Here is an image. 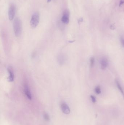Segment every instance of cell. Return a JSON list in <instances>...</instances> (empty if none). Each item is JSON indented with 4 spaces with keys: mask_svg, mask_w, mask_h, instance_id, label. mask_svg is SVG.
Here are the masks:
<instances>
[{
    "mask_svg": "<svg viewBox=\"0 0 124 125\" xmlns=\"http://www.w3.org/2000/svg\"><path fill=\"white\" fill-rule=\"evenodd\" d=\"M13 28L16 36H20L22 32V23L19 18H16L13 21Z\"/></svg>",
    "mask_w": 124,
    "mask_h": 125,
    "instance_id": "6da1fadb",
    "label": "cell"
},
{
    "mask_svg": "<svg viewBox=\"0 0 124 125\" xmlns=\"http://www.w3.org/2000/svg\"><path fill=\"white\" fill-rule=\"evenodd\" d=\"M40 21V14L38 12H35L32 16L30 20V25L33 28H36Z\"/></svg>",
    "mask_w": 124,
    "mask_h": 125,
    "instance_id": "7a4b0ae2",
    "label": "cell"
},
{
    "mask_svg": "<svg viewBox=\"0 0 124 125\" xmlns=\"http://www.w3.org/2000/svg\"><path fill=\"white\" fill-rule=\"evenodd\" d=\"M16 11V7L13 4H11L9 6L8 11V17L10 20H13L15 16Z\"/></svg>",
    "mask_w": 124,
    "mask_h": 125,
    "instance_id": "3957f363",
    "label": "cell"
},
{
    "mask_svg": "<svg viewBox=\"0 0 124 125\" xmlns=\"http://www.w3.org/2000/svg\"><path fill=\"white\" fill-rule=\"evenodd\" d=\"M69 16H70V13L68 10H66L64 11L61 18L62 21L64 24H67L69 23L70 21Z\"/></svg>",
    "mask_w": 124,
    "mask_h": 125,
    "instance_id": "277c9868",
    "label": "cell"
},
{
    "mask_svg": "<svg viewBox=\"0 0 124 125\" xmlns=\"http://www.w3.org/2000/svg\"><path fill=\"white\" fill-rule=\"evenodd\" d=\"M61 108L62 112L64 114L68 115L70 113L71 111L70 109L65 103H62L61 104Z\"/></svg>",
    "mask_w": 124,
    "mask_h": 125,
    "instance_id": "5b68a950",
    "label": "cell"
},
{
    "mask_svg": "<svg viewBox=\"0 0 124 125\" xmlns=\"http://www.w3.org/2000/svg\"><path fill=\"white\" fill-rule=\"evenodd\" d=\"M101 68L102 70L106 69L108 65V60L107 59L105 58H103L101 59L100 61Z\"/></svg>",
    "mask_w": 124,
    "mask_h": 125,
    "instance_id": "8992f818",
    "label": "cell"
},
{
    "mask_svg": "<svg viewBox=\"0 0 124 125\" xmlns=\"http://www.w3.org/2000/svg\"><path fill=\"white\" fill-rule=\"evenodd\" d=\"M24 91L25 94L27 97L28 99L30 100H32V95L30 92V90L28 87V86L27 85H25L24 86Z\"/></svg>",
    "mask_w": 124,
    "mask_h": 125,
    "instance_id": "52a82bcc",
    "label": "cell"
},
{
    "mask_svg": "<svg viewBox=\"0 0 124 125\" xmlns=\"http://www.w3.org/2000/svg\"><path fill=\"white\" fill-rule=\"evenodd\" d=\"M7 70H8V73L9 75V76L8 77V80L9 82H13L14 80V76L12 69H11V68L9 67L7 69Z\"/></svg>",
    "mask_w": 124,
    "mask_h": 125,
    "instance_id": "ba28073f",
    "label": "cell"
},
{
    "mask_svg": "<svg viewBox=\"0 0 124 125\" xmlns=\"http://www.w3.org/2000/svg\"><path fill=\"white\" fill-rule=\"evenodd\" d=\"M116 86H117V87H118L119 90H120V91L122 93V94L123 95H124V93L123 89L120 84V83H119V82L118 80H116Z\"/></svg>",
    "mask_w": 124,
    "mask_h": 125,
    "instance_id": "9c48e42d",
    "label": "cell"
},
{
    "mask_svg": "<svg viewBox=\"0 0 124 125\" xmlns=\"http://www.w3.org/2000/svg\"><path fill=\"white\" fill-rule=\"evenodd\" d=\"M43 117L46 121H49L50 120V117L46 113H44L43 114Z\"/></svg>",
    "mask_w": 124,
    "mask_h": 125,
    "instance_id": "30bf717a",
    "label": "cell"
},
{
    "mask_svg": "<svg viewBox=\"0 0 124 125\" xmlns=\"http://www.w3.org/2000/svg\"><path fill=\"white\" fill-rule=\"evenodd\" d=\"M95 93L97 95H99L101 93V88L99 86H97L95 88Z\"/></svg>",
    "mask_w": 124,
    "mask_h": 125,
    "instance_id": "8fae6325",
    "label": "cell"
},
{
    "mask_svg": "<svg viewBox=\"0 0 124 125\" xmlns=\"http://www.w3.org/2000/svg\"><path fill=\"white\" fill-rule=\"evenodd\" d=\"M95 63V59L93 57H92L90 59V65L91 67H93Z\"/></svg>",
    "mask_w": 124,
    "mask_h": 125,
    "instance_id": "7c38bea8",
    "label": "cell"
},
{
    "mask_svg": "<svg viewBox=\"0 0 124 125\" xmlns=\"http://www.w3.org/2000/svg\"><path fill=\"white\" fill-rule=\"evenodd\" d=\"M91 100H92V102L93 103H95L96 102V99L95 97L93 95H91Z\"/></svg>",
    "mask_w": 124,
    "mask_h": 125,
    "instance_id": "4fadbf2b",
    "label": "cell"
},
{
    "mask_svg": "<svg viewBox=\"0 0 124 125\" xmlns=\"http://www.w3.org/2000/svg\"><path fill=\"white\" fill-rule=\"evenodd\" d=\"M120 41L123 47H124V38L122 37H120Z\"/></svg>",
    "mask_w": 124,
    "mask_h": 125,
    "instance_id": "5bb4252c",
    "label": "cell"
},
{
    "mask_svg": "<svg viewBox=\"0 0 124 125\" xmlns=\"http://www.w3.org/2000/svg\"><path fill=\"white\" fill-rule=\"evenodd\" d=\"M124 3V0H120V6H122V5H123Z\"/></svg>",
    "mask_w": 124,
    "mask_h": 125,
    "instance_id": "9a60e30c",
    "label": "cell"
},
{
    "mask_svg": "<svg viewBox=\"0 0 124 125\" xmlns=\"http://www.w3.org/2000/svg\"><path fill=\"white\" fill-rule=\"evenodd\" d=\"M111 27H112V28H111V29H115V26H114V25H111Z\"/></svg>",
    "mask_w": 124,
    "mask_h": 125,
    "instance_id": "2e32d148",
    "label": "cell"
},
{
    "mask_svg": "<svg viewBox=\"0 0 124 125\" xmlns=\"http://www.w3.org/2000/svg\"><path fill=\"white\" fill-rule=\"evenodd\" d=\"M78 20L79 22H82L83 21V19L82 18H80L79 20Z\"/></svg>",
    "mask_w": 124,
    "mask_h": 125,
    "instance_id": "e0dca14e",
    "label": "cell"
},
{
    "mask_svg": "<svg viewBox=\"0 0 124 125\" xmlns=\"http://www.w3.org/2000/svg\"><path fill=\"white\" fill-rule=\"evenodd\" d=\"M51 0H47V2L49 3L51 1Z\"/></svg>",
    "mask_w": 124,
    "mask_h": 125,
    "instance_id": "ac0fdd59",
    "label": "cell"
}]
</instances>
